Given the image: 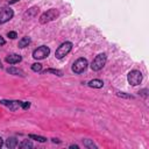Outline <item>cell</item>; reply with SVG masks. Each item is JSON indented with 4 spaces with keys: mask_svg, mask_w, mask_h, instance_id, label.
Instances as JSON below:
<instances>
[{
    "mask_svg": "<svg viewBox=\"0 0 149 149\" xmlns=\"http://www.w3.org/2000/svg\"><path fill=\"white\" fill-rule=\"evenodd\" d=\"M29 139H31V140H36V141H38V142H45V141H47L45 137H43V136H38V135H34V134H30V135H29Z\"/></svg>",
    "mask_w": 149,
    "mask_h": 149,
    "instance_id": "obj_18",
    "label": "cell"
},
{
    "mask_svg": "<svg viewBox=\"0 0 149 149\" xmlns=\"http://www.w3.org/2000/svg\"><path fill=\"white\" fill-rule=\"evenodd\" d=\"M14 15V12L10 7H5L0 10V24L6 23L7 21H9Z\"/></svg>",
    "mask_w": 149,
    "mask_h": 149,
    "instance_id": "obj_7",
    "label": "cell"
},
{
    "mask_svg": "<svg viewBox=\"0 0 149 149\" xmlns=\"http://www.w3.org/2000/svg\"><path fill=\"white\" fill-rule=\"evenodd\" d=\"M22 102L23 101H19V100H0L1 105L7 106L10 111H17L19 108H22Z\"/></svg>",
    "mask_w": 149,
    "mask_h": 149,
    "instance_id": "obj_8",
    "label": "cell"
},
{
    "mask_svg": "<svg viewBox=\"0 0 149 149\" xmlns=\"http://www.w3.org/2000/svg\"><path fill=\"white\" fill-rule=\"evenodd\" d=\"M1 146H2V139L0 137V148H1Z\"/></svg>",
    "mask_w": 149,
    "mask_h": 149,
    "instance_id": "obj_27",
    "label": "cell"
},
{
    "mask_svg": "<svg viewBox=\"0 0 149 149\" xmlns=\"http://www.w3.org/2000/svg\"><path fill=\"white\" fill-rule=\"evenodd\" d=\"M5 43H6V41H5V38H3V37H2L1 35H0V45H3Z\"/></svg>",
    "mask_w": 149,
    "mask_h": 149,
    "instance_id": "obj_23",
    "label": "cell"
},
{
    "mask_svg": "<svg viewBox=\"0 0 149 149\" xmlns=\"http://www.w3.org/2000/svg\"><path fill=\"white\" fill-rule=\"evenodd\" d=\"M30 107V102H28V101H23L22 102V108L23 109H28Z\"/></svg>",
    "mask_w": 149,
    "mask_h": 149,
    "instance_id": "obj_21",
    "label": "cell"
},
{
    "mask_svg": "<svg viewBox=\"0 0 149 149\" xmlns=\"http://www.w3.org/2000/svg\"><path fill=\"white\" fill-rule=\"evenodd\" d=\"M106 59H107V57H106V54H99L98 56H95V58L92 61V63H91V69L93 70V71H99V70H101L102 68H104V65L106 64Z\"/></svg>",
    "mask_w": 149,
    "mask_h": 149,
    "instance_id": "obj_2",
    "label": "cell"
},
{
    "mask_svg": "<svg viewBox=\"0 0 149 149\" xmlns=\"http://www.w3.org/2000/svg\"><path fill=\"white\" fill-rule=\"evenodd\" d=\"M70 148H74V149H78V146H76V144H71V146H70Z\"/></svg>",
    "mask_w": 149,
    "mask_h": 149,
    "instance_id": "obj_26",
    "label": "cell"
},
{
    "mask_svg": "<svg viewBox=\"0 0 149 149\" xmlns=\"http://www.w3.org/2000/svg\"><path fill=\"white\" fill-rule=\"evenodd\" d=\"M2 68V64H1V61H0V69Z\"/></svg>",
    "mask_w": 149,
    "mask_h": 149,
    "instance_id": "obj_28",
    "label": "cell"
},
{
    "mask_svg": "<svg viewBox=\"0 0 149 149\" xmlns=\"http://www.w3.org/2000/svg\"><path fill=\"white\" fill-rule=\"evenodd\" d=\"M127 79H128V83H129L130 85L136 86V85L141 84V81H142V79H143V76H142L141 71H139V70H133V71H130V72L128 73Z\"/></svg>",
    "mask_w": 149,
    "mask_h": 149,
    "instance_id": "obj_4",
    "label": "cell"
},
{
    "mask_svg": "<svg viewBox=\"0 0 149 149\" xmlns=\"http://www.w3.org/2000/svg\"><path fill=\"white\" fill-rule=\"evenodd\" d=\"M52 142H55V143H59L61 141H59L58 139H52Z\"/></svg>",
    "mask_w": 149,
    "mask_h": 149,
    "instance_id": "obj_24",
    "label": "cell"
},
{
    "mask_svg": "<svg viewBox=\"0 0 149 149\" xmlns=\"http://www.w3.org/2000/svg\"><path fill=\"white\" fill-rule=\"evenodd\" d=\"M90 87H93V88H101L102 86H104V83H102V80H100V79H92L91 81H88V84H87Z\"/></svg>",
    "mask_w": 149,
    "mask_h": 149,
    "instance_id": "obj_12",
    "label": "cell"
},
{
    "mask_svg": "<svg viewBox=\"0 0 149 149\" xmlns=\"http://www.w3.org/2000/svg\"><path fill=\"white\" fill-rule=\"evenodd\" d=\"M21 59H22V57L20 56V55H16V54H12V55H8L7 57H6V62L7 63H9V64H16V63H19V62H21Z\"/></svg>",
    "mask_w": 149,
    "mask_h": 149,
    "instance_id": "obj_10",
    "label": "cell"
},
{
    "mask_svg": "<svg viewBox=\"0 0 149 149\" xmlns=\"http://www.w3.org/2000/svg\"><path fill=\"white\" fill-rule=\"evenodd\" d=\"M118 95H119V97H125V98H130V99H133V95H128V94H125L123 92H118Z\"/></svg>",
    "mask_w": 149,
    "mask_h": 149,
    "instance_id": "obj_22",
    "label": "cell"
},
{
    "mask_svg": "<svg viewBox=\"0 0 149 149\" xmlns=\"http://www.w3.org/2000/svg\"><path fill=\"white\" fill-rule=\"evenodd\" d=\"M7 72L9 73V74H14V76H20V77H24L26 76V73L21 70V69H17V68H14V66H12V68H8L7 69Z\"/></svg>",
    "mask_w": 149,
    "mask_h": 149,
    "instance_id": "obj_11",
    "label": "cell"
},
{
    "mask_svg": "<svg viewBox=\"0 0 149 149\" xmlns=\"http://www.w3.org/2000/svg\"><path fill=\"white\" fill-rule=\"evenodd\" d=\"M37 13H38V7L34 6V7L29 8L28 10H26V12L23 13V19H24V20H30V19L35 17V16L37 15Z\"/></svg>",
    "mask_w": 149,
    "mask_h": 149,
    "instance_id": "obj_9",
    "label": "cell"
},
{
    "mask_svg": "<svg viewBox=\"0 0 149 149\" xmlns=\"http://www.w3.org/2000/svg\"><path fill=\"white\" fill-rule=\"evenodd\" d=\"M6 146L7 148H15L17 146V140L15 137H8V140L6 141Z\"/></svg>",
    "mask_w": 149,
    "mask_h": 149,
    "instance_id": "obj_14",
    "label": "cell"
},
{
    "mask_svg": "<svg viewBox=\"0 0 149 149\" xmlns=\"http://www.w3.org/2000/svg\"><path fill=\"white\" fill-rule=\"evenodd\" d=\"M87 65H88V63H87V59L86 58H83V57L81 58H78L73 63V65H72V71L74 73H81V72H84L86 70Z\"/></svg>",
    "mask_w": 149,
    "mask_h": 149,
    "instance_id": "obj_6",
    "label": "cell"
},
{
    "mask_svg": "<svg viewBox=\"0 0 149 149\" xmlns=\"http://www.w3.org/2000/svg\"><path fill=\"white\" fill-rule=\"evenodd\" d=\"M58 15H59L58 9H56V8H50V9H48L47 12H44V13L40 16V23L44 24V23H48V22H50V21H54L55 19L58 17Z\"/></svg>",
    "mask_w": 149,
    "mask_h": 149,
    "instance_id": "obj_1",
    "label": "cell"
},
{
    "mask_svg": "<svg viewBox=\"0 0 149 149\" xmlns=\"http://www.w3.org/2000/svg\"><path fill=\"white\" fill-rule=\"evenodd\" d=\"M30 44V38L29 37H22L20 41H19V48H26Z\"/></svg>",
    "mask_w": 149,
    "mask_h": 149,
    "instance_id": "obj_13",
    "label": "cell"
},
{
    "mask_svg": "<svg viewBox=\"0 0 149 149\" xmlns=\"http://www.w3.org/2000/svg\"><path fill=\"white\" fill-rule=\"evenodd\" d=\"M7 36H8L9 38L14 40V38H16V37H17V34H16L15 31H8V33H7Z\"/></svg>",
    "mask_w": 149,
    "mask_h": 149,
    "instance_id": "obj_20",
    "label": "cell"
},
{
    "mask_svg": "<svg viewBox=\"0 0 149 149\" xmlns=\"http://www.w3.org/2000/svg\"><path fill=\"white\" fill-rule=\"evenodd\" d=\"M31 70L35 72H40V71H42V65L40 63H34V64H31Z\"/></svg>",
    "mask_w": 149,
    "mask_h": 149,
    "instance_id": "obj_19",
    "label": "cell"
},
{
    "mask_svg": "<svg viewBox=\"0 0 149 149\" xmlns=\"http://www.w3.org/2000/svg\"><path fill=\"white\" fill-rule=\"evenodd\" d=\"M33 147H34L33 143L30 141H28V140H26V141H23V142H21L19 144V148H21V149H28V148H33Z\"/></svg>",
    "mask_w": 149,
    "mask_h": 149,
    "instance_id": "obj_16",
    "label": "cell"
},
{
    "mask_svg": "<svg viewBox=\"0 0 149 149\" xmlns=\"http://www.w3.org/2000/svg\"><path fill=\"white\" fill-rule=\"evenodd\" d=\"M43 72H44V73H54V74H56V76H58V77H62V76H63V72H62L61 70H57V69H47V70H44Z\"/></svg>",
    "mask_w": 149,
    "mask_h": 149,
    "instance_id": "obj_15",
    "label": "cell"
},
{
    "mask_svg": "<svg viewBox=\"0 0 149 149\" xmlns=\"http://www.w3.org/2000/svg\"><path fill=\"white\" fill-rule=\"evenodd\" d=\"M83 143L85 147L87 148H91V149H97V146L91 141V140H83Z\"/></svg>",
    "mask_w": 149,
    "mask_h": 149,
    "instance_id": "obj_17",
    "label": "cell"
},
{
    "mask_svg": "<svg viewBox=\"0 0 149 149\" xmlns=\"http://www.w3.org/2000/svg\"><path fill=\"white\" fill-rule=\"evenodd\" d=\"M49 54H50L49 47H47V45H41V47H38L37 49H35V50L33 51V57H34L35 59H44L45 57L49 56Z\"/></svg>",
    "mask_w": 149,
    "mask_h": 149,
    "instance_id": "obj_5",
    "label": "cell"
},
{
    "mask_svg": "<svg viewBox=\"0 0 149 149\" xmlns=\"http://www.w3.org/2000/svg\"><path fill=\"white\" fill-rule=\"evenodd\" d=\"M17 1H19V0H10L8 3H9V5H12V3H15V2H17Z\"/></svg>",
    "mask_w": 149,
    "mask_h": 149,
    "instance_id": "obj_25",
    "label": "cell"
},
{
    "mask_svg": "<svg viewBox=\"0 0 149 149\" xmlns=\"http://www.w3.org/2000/svg\"><path fill=\"white\" fill-rule=\"evenodd\" d=\"M71 49H72V43H71V42H64V43H62V44L57 48V50H56V52H55L56 58L62 59L63 57H65V56L71 51Z\"/></svg>",
    "mask_w": 149,
    "mask_h": 149,
    "instance_id": "obj_3",
    "label": "cell"
}]
</instances>
